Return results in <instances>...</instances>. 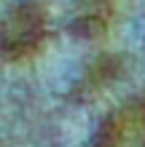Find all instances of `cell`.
Returning a JSON list of instances; mask_svg holds the SVG:
<instances>
[{
    "instance_id": "6da1fadb",
    "label": "cell",
    "mask_w": 145,
    "mask_h": 147,
    "mask_svg": "<svg viewBox=\"0 0 145 147\" xmlns=\"http://www.w3.org/2000/svg\"><path fill=\"white\" fill-rule=\"evenodd\" d=\"M43 32H46L43 13L38 11V5L24 3L5 16L3 27H0V43L5 48H14V46L24 48V43L30 46L35 40H43Z\"/></svg>"
}]
</instances>
